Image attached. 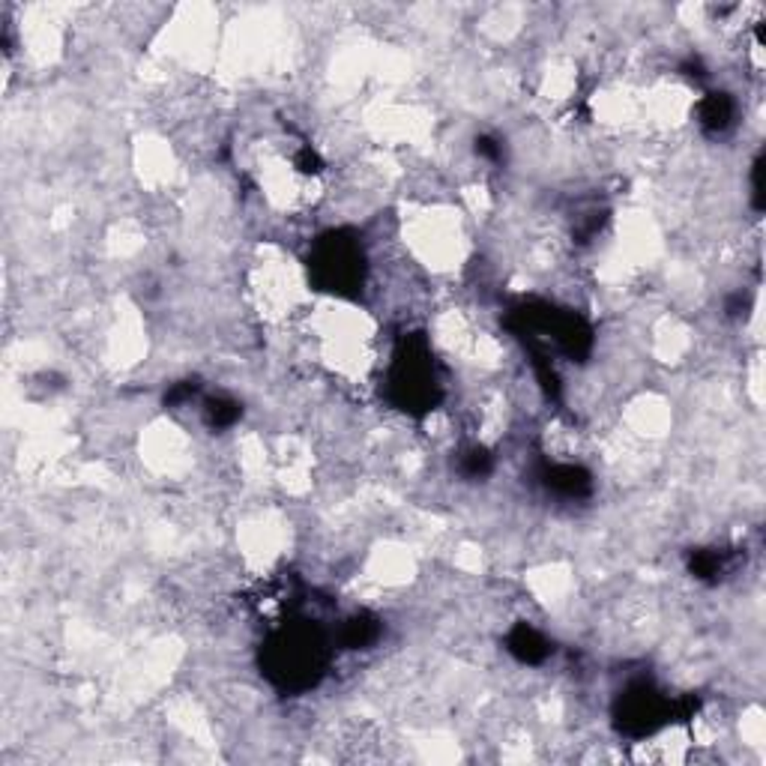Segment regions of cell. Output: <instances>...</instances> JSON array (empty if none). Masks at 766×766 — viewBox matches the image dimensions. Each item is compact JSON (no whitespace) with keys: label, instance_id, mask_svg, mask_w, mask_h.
Wrapping results in <instances>:
<instances>
[{"label":"cell","instance_id":"obj_1","mask_svg":"<svg viewBox=\"0 0 766 766\" xmlns=\"http://www.w3.org/2000/svg\"><path fill=\"white\" fill-rule=\"evenodd\" d=\"M509 650H512L521 662H542L545 655L551 653L548 641H545L539 632L527 628V626H521L512 637H509Z\"/></svg>","mask_w":766,"mask_h":766},{"label":"cell","instance_id":"obj_2","mask_svg":"<svg viewBox=\"0 0 766 766\" xmlns=\"http://www.w3.org/2000/svg\"><path fill=\"white\" fill-rule=\"evenodd\" d=\"M731 120H734V105L725 94H713L704 99V105H700V123H704L707 129L722 132Z\"/></svg>","mask_w":766,"mask_h":766}]
</instances>
